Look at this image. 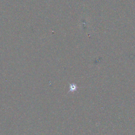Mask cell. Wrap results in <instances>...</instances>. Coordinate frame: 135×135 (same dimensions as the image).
Returning a JSON list of instances; mask_svg holds the SVG:
<instances>
[{
  "label": "cell",
  "instance_id": "6da1fadb",
  "mask_svg": "<svg viewBox=\"0 0 135 135\" xmlns=\"http://www.w3.org/2000/svg\"><path fill=\"white\" fill-rule=\"evenodd\" d=\"M77 86L74 84H71L70 85V90L68 92V93L69 92H74L77 90Z\"/></svg>",
  "mask_w": 135,
  "mask_h": 135
}]
</instances>
